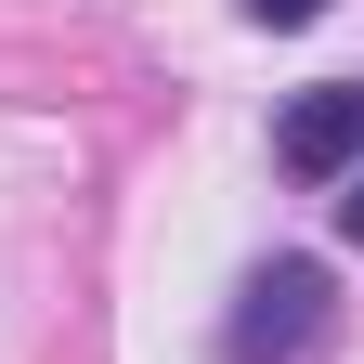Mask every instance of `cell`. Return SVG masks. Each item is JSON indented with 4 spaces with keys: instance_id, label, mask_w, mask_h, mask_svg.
<instances>
[{
    "instance_id": "cell-1",
    "label": "cell",
    "mask_w": 364,
    "mask_h": 364,
    "mask_svg": "<svg viewBox=\"0 0 364 364\" xmlns=\"http://www.w3.org/2000/svg\"><path fill=\"white\" fill-rule=\"evenodd\" d=\"M312 326H326V260H260L247 299H235V326H221V351L235 364H287Z\"/></svg>"
},
{
    "instance_id": "cell-2",
    "label": "cell",
    "mask_w": 364,
    "mask_h": 364,
    "mask_svg": "<svg viewBox=\"0 0 364 364\" xmlns=\"http://www.w3.org/2000/svg\"><path fill=\"white\" fill-rule=\"evenodd\" d=\"M273 156H287L299 182H351V169H364V78L299 91V105H287V130H273Z\"/></svg>"
},
{
    "instance_id": "cell-3",
    "label": "cell",
    "mask_w": 364,
    "mask_h": 364,
    "mask_svg": "<svg viewBox=\"0 0 364 364\" xmlns=\"http://www.w3.org/2000/svg\"><path fill=\"white\" fill-rule=\"evenodd\" d=\"M326 0H247V26H312Z\"/></svg>"
},
{
    "instance_id": "cell-4",
    "label": "cell",
    "mask_w": 364,
    "mask_h": 364,
    "mask_svg": "<svg viewBox=\"0 0 364 364\" xmlns=\"http://www.w3.org/2000/svg\"><path fill=\"white\" fill-rule=\"evenodd\" d=\"M338 235H351V247H364V169H351V196H338Z\"/></svg>"
}]
</instances>
